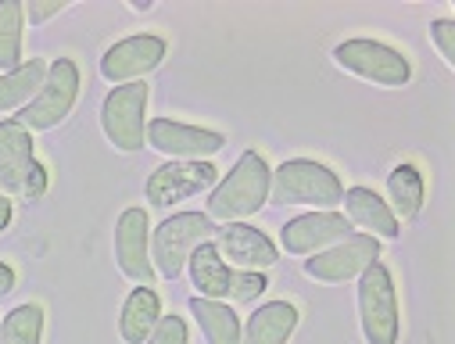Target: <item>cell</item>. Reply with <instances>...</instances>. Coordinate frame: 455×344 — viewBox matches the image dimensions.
<instances>
[{
	"label": "cell",
	"mask_w": 455,
	"mask_h": 344,
	"mask_svg": "<svg viewBox=\"0 0 455 344\" xmlns=\"http://www.w3.org/2000/svg\"><path fill=\"white\" fill-rule=\"evenodd\" d=\"M430 36H434V44H437L444 65H455V22L437 19V22L430 26Z\"/></svg>",
	"instance_id": "cell-26"
},
{
	"label": "cell",
	"mask_w": 455,
	"mask_h": 344,
	"mask_svg": "<svg viewBox=\"0 0 455 344\" xmlns=\"http://www.w3.org/2000/svg\"><path fill=\"white\" fill-rule=\"evenodd\" d=\"M294 326H298V308L287 301H269L248 319L241 344H287Z\"/></svg>",
	"instance_id": "cell-18"
},
{
	"label": "cell",
	"mask_w": 455,
	"mask_h": 344,
	"mask_svg": "<svg viewBox=\"0 0 455 344\" xmlns=\"http://www.w3.org/2000/svg\"><path fill=\"white\" fill-rule=\"evenodd\" d=\"M58 12H65V0H29V4H26V15H29L33 26H44Z\"/></svg>",
	"instance_id": "cell-27"
},
{
	"label": "cell",
	"mask_w": 455,
	"mask_h": 344,
	"mask_svg": "<svg viewBox=\"0 0 455 344\" xmlns=\"http://www.w3.org/2000/svg\"><path fill=\"white\" fill-rule=\"evenodd\" d=\"M44 312L40 305H19L0 323V344H40Z\"/></svg>",
	"instance_id": "cell-24"
},
{
	"label": "cell",
	"mask_w": 455,
	"mask_h": 344,
	"mask_svg": "<svg viewBox=\"0 0 455 344\" xmlns=\"http://www.w3.org/2000/svg\"><path fill=\"white\" fill-rule=\"evenodd\" d=\"M387 194H391V215L395 219H416L423 208V176L412 165H395L387 176Z\"/></svg>",
	"instance_id": "cell-22"
},
{
	"label": "cell",
	"mask_w": 455,
	"mask_h": 344,
	"mask_svg": "<svg viewBox=\"0 0 455 344\" xmlns=\"http://www.w3.org/2000/svg\"><path fill=\"white\" fill-rule=\"evenodd\" d=\"M190 312L208 344H241V323L234 308H226L222 301H212V298H194Z\"/></svg>",
	"instance_id": "cell-21"
},
{
	"label": "cell",
	"mask_w": 455,
	"mask_h": 344,
	"mask_svg": "<svg viewBox=\"0 0 455 344\" xmlns=\"http://www.w3.org/2000/svg\"><path fill=\"white\" fill-rule=\"evenodd\" d=\"M340 204H345V212H348V222H355L359 229H370V237L398 241V219L391 215L387 201H380L373 190L352 187V190H345Z\"/></svg>",
	"instance_id": "cell-17"
},
{
	"label": "cell",
	"mask_w": 455,
	"mask_h": 344,
	"mask_svg": "<svg viewBox=\"0 0 455 344\" xmlns=\"http://www.w3.org/2000/svg\"><path fill=\"white\" fill-rule=\"evenodd\" d=\"M22 15L26 8L19 0H4L0 4V72H15L26 65L22 58Z\"/></svg>",
	"instance_id": "cell-23"
},
{
	"label": "cell",
	"mask_w": 455,
	"mask_h": 344,
	"mask_svg": "<svg viewBox=\"0 0 455 344\" xmlns=\"http://www.w3.org/2000/svg\"><path fill=\"white\" fill-rule=\"evenodd\" d=\"M148 144L162 155H172V158H183V162H201V158H212L215 151H222L226 140L212 130L183 126V123H172V119H155L148 126Z\"/></svg>",
	"instance_id": "cell-15"
},
{
	"label": "cell",
	"mask_w": 455,
	"mask_h": 344,
	"mask_svg": "<svg viewBox=\"0 0 455 344\" xmlns=\"http://www.w3.org/2000/svg\"><path fill=\"white\" fill-rule=\"evenodd\" d=\"M165 58V40L162 36H130V40H119L116 47H108L104 58H100V76L108 83H140L151 68H158Z\"/></svg>",
	"instance_id": "cell-12"
},
{
	"label": "cell",
	"mask_w": 455,
	"mask_h": 344,
	"mask_svg": "<svg viewBox=\"0 0 455 344\" xmlns=\"http://www.w3.org/2000/svg\"><path fill=\"white\" fill-rule=\"evenodd\" d=\"M359 319L370 344H398V298L384 262L359 276Z\"/></svg>",
	"instance_id": "cell-6"
},
{
	"label": "cell",
	"mask_w": 455,
	"mask_h": 344,
	"mask_svg": "<svg viewBox=\"0 0 455 344\" xmlns=\"http://www.w3.org/2000/svg\"><path fill=\"white\" fill-rule=\"evenodd\" d=\"M345 197L340 180L319 165V162H283L276 172H269V201L273 204H312V208H337Z\"/></svg>",
	"instance_id": "cell-2"
},
{
	"label": "cell",
	"mask_w": 455,
	"mask_h": 344,
	"mask_svg": "<svg viewBox=\"0 0 455 344\" xmlns=\"http://www.w3.org/2000/svg\"><path fill=\"white\" fill-rule=\"evenodd\" d=\"M215 176L219 172L208 162H169V165H162L148 176L144 190H148V201L155 208H169L176 201H187V197L208 190L215 183Z\"/></svg>",
	"instance_id": "cell-13"
},
{
	"label": "cell",
	"mask_w": 455,
	"mask_h": 344,
	"mask_svg": "<svg viewBox=\"0 0 455 344\" xmlns=\"http://www.w3.org/2000/svg\"><path fill=\"white\" fill-rule=\"evenodd\" d=\"M162 319V301L151 287H137L126 305H123V319H119V333L126 344H144L151 337V330Z\"/></svg>",
	"instance_id": "cell-19"
},
{
	"label": "cell",
	"mask_w": 455,
	"mask_h": 344,
	"mask_svg": "<svg viewBox=\"0 0 455 344\" xmlns=\"http://www.w3.org/2000/svg\"><path fill=\"white\" fill-rule=\"evenodd\" d=\"M76 97H79V68H76V61L58 58L47 68L44 90L22 108V115L15 123H22L29 133L33 130H54L58 123L68 119V111L76 108Z\"/></svg>",
	"instance_id": "cell-5"
},
{
	"label": "cell",
	"mask_w": 455,
	"mask_h": 344,
	"mask_svg": "<svg viewBox=\"0 0 455 344\" xmlns=\"http://www.w3.org/2000/svg\"><path fill=\"white\" fill-rule=\"evenodd\" d=\"M116 259L126 280L151 287L155 266H151V226L144 208H126L116 226Z\"/></svg>",
	"instance_id": "cell-11"
},
{
	"label": "cell",
	"mask_w": 455,
	"mask_h": 344,
	"mask_svg": "<svg viewBox=\"0 0 455 344\" xmlns=\"http://www.w3.org/2000/svg\"><path fill=\"white\" fill-rule=\"evenodd\" d=\"M33 137L22 123H0V194L4 197H29L33 176Z\"/></svg>",
	"instance_id": "cell-14"
},
{
	"label": "cell",
	"mask_w": 455,
	"mask_h": 344,
	"mask_svg": "<svg viewBox=\"0 0 455 344\" xmlns=\"http://www.w3.org/2000/svg\"><path fill=\"white\" fill-rule=\"evenodd\" d=\"M144 111H148V86L144 83H126L108 93L100 108V126L104 137L111 140L116 151H140L144 148Z\"/></svg>",
	"instance_id": "cell-7"
},
{
	"label": "cell",
	"mask_w": 455,
	"mask_h": 344,
	"mask_svg": "<svg viewBox=\"0 0 455 344\" xmlns=\"http://www.w3.org/2000/svg\"><path fill=\"white\" fill-rule=\"evenodd\" d=\"M144 344H187V326L180 316H162L158 326L151 330V337Z\"/></svg>",
	"instance_id": "cell-25"
},
{
	"label": "cell",
	"mask_w": 455,
	"mask_h": 344,
	"mask_svg": "<svg viewBox=\"0 0 455 344\" xmlns=\"http://www.w3.org/2000/svg\"><path fill=\"white\" fill-rule=\"evenodd\" d=\"M47 61L40 58H29L22 68L0 76V115L4 111H15V108H26L40 90H44V79H47Z\"/></svg>",
	"instance_id": "cell-20"
},
{
	"label": "cell",
	"mask_w": 455,
	"mask_h": 344,
	"mask_svg": "<svg viewBox=\"0 0 455 344\" xmlns=\"http://www.w3.org/2000/svg\"><path fill=\"white\" fill-rule=\"evenodd\" d=\"M377 259H380L377 237H370V234H352L348 241H340V244L319 252L315 259H308V262H305V273H308L312 280H323V284H345V280L363 276Z\"/></svg>",
	"instance_id": "cell-9"
},
{
	"label": "cell",
	"mask_w": 455,
	"mask_h": 344,
	"mask_svg": "<svg viewBox=\"0 0 455 344\" xmlns=\"http://www.w3.org/2000/svg\"><path fill=\"white\" fill-rule=\"evenodd\" d=\"M187 266H190V280H194V287H197V298H212V301H219V298L255 301V298L269 287L262 273H251V269L234 273L230 266L222 262V255H219V248H215L212 241L197 244V248L190 252Z\"/></svg>",
	"instance_id": "cell-4"
},
{
	"label": "cell",
	"mask_w": 455,
	"mask_h": 344,
	"mask_svg": "<svg viewBox=\"0 0 455 344\" xmlns=\"http://www.w3.org/2000/svg\"><path fill=\"white\" fill-rule=\"evenodd\" d=\"M12 222V201L4 197V194H0V229H4Z\"/></svg>",
	"instance_id": "cell-29"
},
{
	"label": "cell",
	"mask_w": 455,
	"mask_h": 344,
	"mask_svg": "<svg viewBox=\"0 0 455 344\" xmlns=\"http://www.w3.org/2000/svg\"><path fill=\"white\" fill-rule=\"evenodd\" d=\"M348 237H352V222L337 212H308V215L291 219L280 229L283 252H291V255H319Z\"/></svg>",
	"instance_id": "cell-10"
},
{
	"label": "cell",
	"mask_w": 455,
	"mask_h": 344,
	"mask_svg": "<svg viewBox=\"0 0 455 344\" xmlns=\"http://www.w3.org/2000/svg\"><path fill=\"white\" fill-rule=\"evenodd\" d=\"M215 248L219 255H226L230 262H237L241 269H269L280 262L273 241L255 226H244V222H226L215 229Z\"/></svg>",
	"instance_id": "cell-16"
},
{
	"label": "cell",
	"mask_w": 455,
	"mask_h": 344,
	"mask_svg": "<svg viewBox=\"0 0 455 344\" xmlns=\"http://www.w3.org/2000/svg\"><path fill=\"white\" fill-rule=\"evenodd\" d=\"M333 61L340 68L355 72L359 79L377 83V86H405L409 76H412L409 61L395 47H387L380 40H345V44H337L333 47Z\"/></svg>",
	"instance_id": "cell-8"
},
{
	"label": "cell",
	"mask_w": 455,
	"mask_h": 344,
	"mask_svg": "<svg viewBox=\"0 0 455 344\" xmlns=\"http://www.w3.org/2000/svg\"><path fill=\"white\" fill-rule=\"evenodd\" d=\"M269 201V165L262 155L248 151L241 155V162L226 172V180L212 190L208 197V219L212 222H241L248 215H255L262 204Z\"/></svg>",
	"instance_id": "cell-1"
},
{
	"label": "cell",
	"mask_w": 455,
	"mask_h": 344,
	"mask_svg": "<svg viewBox=\"0 0 455 344\" xmlns=\"http://www.w3.org/2000/svg\"><path fill=\"white\" fill-rule=\"evenodd\" d=\"M12 291H15V273H12V266L0 262V298L12 294Z\"/></svg>",
	"instance_id": "cell-28"
},
{
	"label": "cell",
	"mask_w": 455,
	"mask_h": 344,
	"mask_svg": "<svg viewBox=\"0 0 455 344\" xmlns=\"http://www.w3.org/2000/svg\"><path fill=\"white\" fill-rule=\"evenodd\" d=\"M215 222L204 212H180L172 219H165L155 234H151V266L155 273H162L165 280H176L190 259V252L204 241L215 237Z\"/></svg>",
	"instance_id": "cell-3"
}]
</instances>
